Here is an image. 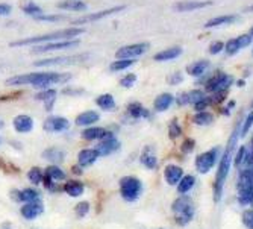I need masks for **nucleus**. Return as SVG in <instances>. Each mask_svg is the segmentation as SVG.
<instances>
[{
  "label": "nucleus",
  "mask_w": 253,
  "mask_h": 229,
  "mask_svg": "<svg viewBox=\"0 0 253 229\" xmlns=\"http://www.w3.org/2000/svg\"><path fill=\"white\" fill-rule=\"evenodd\" d=\"M72 79V73H58V72H32L26 75H17L6 81V85L21 87L32 85L38 90L52 88L58 84H65Z\"/></svg>",
  "instance_id": "f257e3e1"
},
{
  "label": "nucleus",
  "mask_w": 253,
  "mask_h": 229,
  "mask_svg": "<svg viewBox=\"0 0 253 229\" xmlns=\"http://www.w3.org/2000/svg\"><path fill=\"white\" fill-rule=\"evenodd\" d=\"M238 138H240V125L235 126V129H234V132L231 135V138H229L227 147H226L224 153H221L220 161H218V170H217V175H215V184H214V200L217 203L221 199L226 178H227L229 172H231V166L234 163V150H235Z\"/></svg>",
  "instance_id": "f03ea898"
},
{
  "label": "nucleus",
  "mask_w": 253,
  "mask_h": 229,
  "mask_svg": "<svg viewBox=\"0 0 253 229\" xmlns=\"http://www.w3.org/2000/svg\"><path fill=\"white\" fill-rule=\"evenodd\" d=\"M82 32H84V28L73 26V28L62 29V31H53L49 34L11 41L9 46L11 47H21V46H35V44H41V43H50V41H59V40H73V38H78Z\"/></svg>",
  "instance_id": "7ed1b4c3"
},
{
  "label": "nucleus",
  "mask_w": 253,
  "mask_h": 229,
  "mask_svg": "<svg viewBox=\"0 0 253 229\" xmlns=\"http://www.w3.org/2000/svg\"><path fill=\"white\" fill-rule=\"evenodd\" d=\"M171 210L174 213V222L179 226H185L187 223H190L194 217V208L191 199L187 194H180V197H177L173 205Z\"/></svg>",
  "instance_id": "20e7f679"
},
{
  "label": "nucleus",
  "mask_w": 253,
  "mask_h": 229,
  "mask_svg": "<svg viewBox=\"0 0 253 229\" xmlns=\"http://www.w3.org/2000/svg\"><path fill=\"white\" fill-rule=\"evenodd\" d=\"M234 84V78L229 76L226 73H215L214 76L210 78V81L206 82L205 88L206 91H210V93H212L215 96V99L220 102L221 96L226 94V91L229 90V87H231Z\"/></svg>",
  "instance_id": "39448f33"
},
{
  "label": "nucleus",
  "mask_w": 253,
  "mask_h": 229,
  "mask_svg": "<svg viewBox=\"0 0 253 229\" xmlns=\"http://www.w3.org/2000/svg\"><path fill=\"white\" fill-rule=\"evenodd\" d=\"M143 193V182L135 176H125L120 181V194L126 202H135Z\"/></svg>",
  "instance_id": "423d86ee"
},
{
  "label": "nucleus",
  "mask_w": 253,
  "mask_h": 229,
  "mask_svg": "<svg viewBox=\"0 0 253 229\" xmlns=\"http://www.w3.org/2000/svg\"><path fill=\"white\" fill-rule=\"evenodd\" d=\"M220 149L218 147H212L210 150H206L203 153H200L197 158H196V170L202 175H206L210 173L214 166L217 164L218 161V156H220Z\"/></svg>",
  "instance_id": "0eeeda50"
},
{
  "label": "nucleus",
  "mask_w": 253,
  "mask_h": 229,
  "mask_svg": "<svg viewBox=\"0 0 253 229\" xmlns=\"http://www.w3.org/2000/svg\"><path fill=\"white\" fill-rule=\"evenodd\" d=\"M81 41L78 38L73 40H59V41H50V43H41L35 44L32 47L34 53H47V52H58V50H65V49H72L79 46Z\"/></svg>",
  "instance_id": "6e6552de"
},
{
  "label": "nucleus",
  "mask_w": 253,
  "mask_h": 229,
  "mask_svg": "<svg viewBox=\"0 0 253 229\" xmlns=\"http://www.w3.org/2000/svg\"><path fill=\"white\" fill-rule=\"evenodd\" d=\"M149 43H135V44H127L120 47L116 52V58L117 59H136L138 56L144 55L149 50Z\"/></svg>",
  "instance_id": "1a4fd4ad"
},
{
  "label": "nucleus",
  "mask_w": 253,
  "mask_h": 229,
  "mask_svg": "<svg viewBox=\"0 0 253 229\" xmlns=\"http://www.w3.org/2000/svg\"><path fill=\"white\" fill-rule=\"evenodd\" d=\"M85 55H75V56H55L47 59H38L34 62L35 67H56V65H73L84 61Z\"/></svg>",
  "instance_id": "9d476101"
},
{
  "label": "nucleus",
  "mask_w": 253,
  "mask_h": 229,
  "mask_svg": "<svg viewBox=\"0 0 253 229\" xmlns=\"http://www.w3.org/2000/svg\"><path fill=\"white\" fill-rule=\"evenodd\" d=\"M126 6H114V8H108V9H103V11H99V12H93V14H86L81 18H76L73 21V26H82V25H86V23H93V21H99V20H103L109 15H114L120 11H123Z\"/></svg>",
  "instance_id": "9b49d317"
},
{
  "label": "nucleus",
  "mask_w": 253,
  "mask_h": 229,
  "mask_svg": "<svg viewBox=\"0 0 253 229\" xmlns=\"http://www.w3.org/2000/svg\"><path fill=\"white\" fill-rule=\"evenodd\" d=\"M120 147H122V143L114 137V134H109L108 137H105V138L99 140V143L94 149L97 150V153L100 156H108V155H112L114 152H117Z\"/></svg>",
  "instance_id": "f8f14e48"
},
{
  "label": "nucleus",
  "mask_w": 253,
  "mask_h": 229,
  "mask_svg": "<svg viewBox=\"0 0 253 229\" xmlns=\"http://www.w3.org/2000/svg\"><path fill=\"white\" fill-rule=\"evenodd\" d=\"M68 128H70V122H68L65 117H61V116H50L44 120L42 123V129L45 132H65Z\"/></svg>",
  "instance_id": "ddd939ff"
},
{
  "label": "nucleus",
  "mask_w": 253,
  "mask_h": 229,
  "mask_svg": "<svg viewBox=\"0 0 253 229\" xmlns=\"http://www.w3.org/2000/svg\"><path fill=\"white\" fill-rule=\"evenodd\" d=\"M211 0H183V2H176L173 5V11L176 12H191V11H199L206 6H211Z\"/></svg>",
  "instance_id": "4468645a"
},
{
  "label": "nucleus",
  "mask_w": 253,
  "mask_h": 229,
  "mask_svg": "<svg viewBox=\"0 0 253 229\" xmlns=\"http://www.w3.org/2000/svg\"><path fill=\"white\" fill-rule=\"evenodd\" d=\"M42 213H44V205H42L41 199L23 203V207L20 208V214L26 220H34V219L40 217Z\"/></svg>",
  "instance_id": "2eb2a0df"
},
{
  "label": "nucleus",
  "mask_w": 253,
  "mask_h": 229,
  "mask_svg": "<svg viewBox=\"0 0 253 229\" xmlns=\"http://www.w3.org/2000/svg\"><path fill=\"white\" fill-rule=\"evenodd\" d=\"M11 197L15 202L20 203H26V202H34L41 199V191L37 188H25V190H12L11 191Z\"/></svg>",
  "instance_id": "dca6fc26"
},
{
  "label": "nucleus",
  "mask_w": 253,
  "mask_h": 229,
  "mask_svg": "<svg viewBox=\"0 0 253 229\" xmlns=\"http://www.w3.org/2000/svg\"><path fill=\"white\" fill-rule=\"evenodd\" d=\"M109 134H112L111 131H108L106 128H100V126H88L82 131L81 137L84 140L86 141H99L102 138H105V137H108Z\"/></svg>",
  "instance_id": "f3484780"
},
{
  "label": "nucleus",
  "mask_w": 253,
  "mask_h": 229,
  "mask_svg": "<svg viewBox=\"0 0 253 229\" xmlns=\"http://www.w3.org/2000/svg\"><path fill=\"white\" fill-rule=\"evenodd\" d=\"M56 96H58V91L55 88H44V90L40 91V93L35 94V99L44 103L45 111H52L53 103L56 100Z\"/></svg>",
  "instance_id": "a211bd4d"
},
{
  "label": "nucleus",
  "mask_w": 253,
  "mask_h": 229,
  "mask_svg": "<svg viewBox=\"0 0 253 229\" xmlns=\"http://www.w3.org/2000/svg\"><path fill=\"white\" fill-rule=\"evenodd\" d=\"M100 120V114L97 111H84L81 112L79 116L75 119V125L81 126V128H88V126H93L94 123H97Z\"/></svg>",
  "instance_id": "6ab92c4d"
},
{
  "label": "nucleus",
  "mask_w": 253,
  "mask_h": 229,
  "mask_svg": "<svg viewBox=\"0 0 253 229\" xmlns=\"http://www.w3.org/2000/svg\"><path fill=\"white\" fill-rule=\"evenodd\" d=\"M12 125H14L15 132H18V134H29L34 129V119L31 116H28V114H20V116H17L14 119Z\"/></svg>",
  "instance_id": "aec40b11"
},
{
  "label": "nucleus",
  "mask_w": 253,
  "mask_h": 229,
  "mask_svg": "<svg viewBox=\"0 0 253 229\" xmlns=\"http://www.w3.org/2000/svg\"><path fill=\"white\" fill-rule=\"evenodd\" d=\"M99 153L96 149H82L79 153H78V164L85 169V167H89L93 166L97 159H99Z\"/></svg>",
  "instance_id": "412c9836"
},
{
  "label": "nucleus",
  "mask_w": 253,
  "mask_h": 229,
  "mask_svg": "<svg viewBox=\"0 0 253 229\" xmlns=\"http://www.w3.org/2000/svg\"><path fill=\"white\" fill-rule=\"evenodd\" d=\"M183 175H185L183 173V169L176 164H169L164 169V179L169 185H177V182L182 179Z\"/></svg>",
  "instance_id": "4be33fe9"
},
{
  "label": "nucleus",
  "mask_w": 253,
  "mask_h": 229,
  "mask_svg": "<svg viewBox=\"0 0 253 229\" xmlns=\"http://www.w3.org/2000/svg\"><path fill=\"white\" fill-rule=\"evenodd\" d=\"M126 112L130 119H150V111L144 108L140 102H130L127 105Z\"/></svg>",
  "instance_id": "5701e85b"
},
{
  "label": "nucleus",
  "mask_w": 253,
  "mask_h": 229,
  "mask_svg": "<svg viewBox=\"0 0 253 229\" xmlns=\"http://www.w3.org/2000/svg\"><path fill=\"white\" fill-rule=\"evenodd\" d=\"M61 11H67V12H82L86 11V3L82 2V0H62L56 5Z\"/></svg>",
  "instance_id": "b1692460"
},
{
  "label": "nucleus",
  "mask_w": 253,
  "mask_h": 229,
  "mask_svg": "<svg viewBox=\"0 0 253 229\" xmlns=\"http://www.w3.org/2000/svg\"><path fill=\"white\" fill-rule=\"evenodd\" d=\"M180 55H182V47H179V46H173V47H169L166 50L158 52L153 56V59L158 62H166V61H173V59L179 58Z\"/></svg>",
  "instance_id": "393cba45"
},
{
  "label": "nucleus",
  "mask_w": 253,
  "mask_h": 229,
  "mask_svg": "<svg viewBox=\"0 0 253 229\" xmlns=\"http://www.w3.org/2000/svg\"><path fill=\"white\" fill-rule=\"evenodd\" d=\"M62 190H64L68 196H72V197H79V196L84 194L85 185L82 184L81 181H78V179H70V181H67L65 184H64Z\"/></svg>",
  "instance_id": "a878e982"
},
{
  "label": "nucleus",
  "mask_w": 253,
  "mask_h": 229,
  "mask_svg": "<svg viewBox=\"0 0 253 229\" xmlns=\"http://www.w3.org/2000/svg\"><path fill=\"white\" fill-rule=\"evenodd\" d=\"M208 68H210V61L202 59V61H196V62L190 64L187 67V73L193 78H200L208 72Z\"/></svg>",
  "instance_id": "bb28decb"
},
{
  "label": "nucleus",
  "mask_w": 253,
  "mask_h": 229,
  "mask_svg": "<svg viewBox=\"0 0 253 229\" xmlns=\"http://www.w3.org/2000/svg\"><path fill=\"white\" fill-rule=\"evenodd\" d=\"M173 102H174V96H173L171 93H163V94H159V96L155 99L153 108H155V111H158V112H164V111H167V109L173 105Z\"/></svg>",
  "instance_id": "cd10ccee"
},
{
  "label": "nucleus",
  "mask_w": 253,
  "mask_h": 229,
  "mask_svg": "<svg viewBox=\"0 0 253 229\" xmlns=\"http://www.w3.org/2000/svg\"><path fill=\"white\" fill-rule=\"evenodd\" d=\"M140 163L143 164V167H146L149 170L156 169V166H158V158L153 153V149L152 147H146L144 149V152L140 156Z\"/></svg>",
  "instance_id": "c85d7f7f"
},
{
  "label": "nucleus",
  "mask_w": 253,
  "mask_h": 229,
  "mask_svg": "<svg viewBox=\"0 0 253 229\" xmlns=\"http://www.w3.org/2000/svg\"><path fill=\"white\" fill-rule=\"evenodd\" d=\"M237 15H220V17H214L211 20H208L205 23V28H218V26H224V25H231V23L237 21Z\"/></svg>",
  "instance_id": "c756f323"
},
{
  "label": "nucleus",
  "mask_w": 253,
  "mask_h": 229,
  "mask_svg": "<svg viewBox=\"0 0 253 229\" xmlns=\"http://www.w3.org/2000/svg\"><path fill=\"white\" fill-rule=\"evenodd\" d=\"M96 103L102 111H114L117 106L116 99H114V96L109 93H103L99 97H96Z\"/></svg>",
  "instance_id": "7c9ffc66"
},
{
  "label": "nucleus",
  "mask_w": 253,
  "mask_h": 229,
  "mask_svg": "<svg viewBox=\"0 0 253 229\" xmlns=\"http://www.w3.org/2000/svg\"><path fill=\"white\" fill-rule=\"evenodd\" d=\"M214 122V114H211L210 111H197L193 117V123L199 125V126H210Z\"/></svg>",
  "instance_id": "2f4dec72"
},
{
  "label": "nucleus",
  "mask_w": 253,
  "mask_h": 229,
  "mask_svg": "<svg viewBox=\"0 0 253 229\" xmlns=\"http://www.w3.org/2000/svg\"><path fill=\"white\" fill-rule=\"evenodd\" d=\"M196 184V178L193 175H183L182 179L177 182V191L179 194H187Z\"/></svg>",
  "instance_id": "473e14b6"
},
{
  "label": "nucleus",
  "mask_w": 253,
  "mask_h": 229,
  "mask_svg": "<svg viewBox=\"0 0 253 229\" xmlns=\"http://www.w3.org/2000/svg\"><path fill=\"white\" fill-rule=\"evenodd\" d=\"M42 156H44L45 159H49L50 163L58 164V163H62V161H64L65 153H64L61 149H58V147H50V149H45V150H44Z\"/></svg>",
  "instance_id": "72a5a7b5"
},
{
  "label": "nucleus",
  "mask_w": 253,
  "mask_h": 229,
  "mask_svg": "<svg viewBox=\"0 0 253 229\" xmlns=\"http://www.w3.org/2000/svg\"><path fill=\"white\" fill-rule=\"evenodd\" d=\"M44 173H47L55 182H61V181H65L67 179V175H65V172L61 169V167H58L56 164H52V166H47V169H45V172Z\"/></svg>",
  "instance_id": "f704fd0d"
},
{
  "label": "nucleus",
  "mask_w": 253,
  "mask_h": 229,
  "mask_svg": "<svg viewBox=\"0 0 253 229\" xmlns=\"http://www.w3.org/2000/svg\"><path fill=\"white\" fill-rule=\"evenodd\" d=\"M135 64V59H116L111 65H109V70L111 72H123L127 70L129 67H132Z\"/></svg>",
  "instance_id": "c9c22d12"
},
{
  "label": "nucleus",
  "mask_w": 253,
  "mask_h": 229,
  "mask_svg": "<svg viewBox=\"0 0 253 229\" xmlns=\"http://www.w3.org/2000/svg\"><path fill=\"white\" fill-rule=\"evenodd\" d=\"M42 176H44V173H42V170L40 167H32L28 172V179H29V182L32 185H40L42 182Z\"/></svg>",
  "instance_id": "e433bc0d"
},
{
  "label": "nucleus",
  "mask_w": 253,
  "mask_h": 229,
  "mask_svg": "<svg viewBox=\"0 0 253 229\" xmlns=\"http://www.w3.org/2000/svg\"><path fill=\"white\" fill-rule=\"evenodd\" d=\"M252 126H253V111H250L247 114V117L243 122V126L240 128V138H244V137L249 134V131L252 129Z\"/></svg>",
  "instance_id": "4c0bfd02"
},
{
  "label": "nucleus",
  "mask_w": 253,
  "mask_h": 229,
  "mask_svg": "<svg viewBox=\"0 0 253 229\" xmlns=\"http://www.w3.org/2000/svg\"><path fill=\"white\" fill-rule=\"evenodd\" d=\"M247 152H249V149L243 146V147H240L237 150V153H234V164L237 167L244 166V161H246V158H247Z\"/></svg>",
  "instance_id": "58836bf2"
},
{
  "label": "nucleus",
  "mask_w": 253,
  "mask_h": 229,
  "mask_svg": "<svg viewBox=\"0 0 253 229\" xmlns=\"http://www.w3.org/2000/svg\"><path fill=\"white\" fill-rule=\"evenodd\" d=\"M23 12L25 14H28V15H31V17H37V15H40V14H42V8H40L37 3H34V2H29V3H26V5H23Z\"/></svg>",
  "instance_id": "ea45409f"
},
{
  "label": "nucleus",
  "mask_w": 253,
  "mask_h": 229,
  "mask_svg": "<svg viewBox=\"0 0 253 229\" xmlns=\"http://www.w3.org/2000/svg\"><path fill=\"white\" fill-rule=\"evenodd\" d=\"M240 50H241V49H240V46H238V43H237L235 38H231L227 43H224V52H226L229 56H232V55L238 53Z\"/></svg>",
  "instance_id": "a19ab883"
},
{
  "label": "nucleus",
  "mask_w": 253,
  "mask_h": 229,
  "mask_svg": "<svg viewBox=\"0 0 253 229\" xmlns=\"http://www.w3.org/2000/svg\"><path fill=\"white\" fill-rule=\"evenodd\" d=\"M182 135V126L179 125L177 120H173L170 125H169V137L171 140H176Z\"/></svg>",
  "instance_id": "79ce46f5"
},
{
  "label": "nucleus",
  "mask_w": 253,
  "mask_h": 229,
  "mask_svg": "<svg viewBox=\"0 0 253 229\" xmlns=\"http://www.w3.org/2000/svg\"><path fill=\"white\" fill-rule=\"evenodd\" d=\"M35 20L38 21H62V20H67L65 15H59V14H40L37 17H34Z\"/></svg>",
  "instance_id": "37998d69"
},
{
  "label": "nucleus",
  "mask_w": 253,
  "mask_h": 229,
  "mask_svg": "<svg viewBox=\"0 0 253 229\" xmlns=\"http://www.w3.org/2000/svg\"><path fill=\"white\" fill-rule=\"evenodd\" d=\"M75 213H76V216L78 217H85L88 213H89V202H86V200H82V202H79L76 207H75Z\"/></svg>",
  "instance_id": "c03bdc74"
},
{
  "label": "nucleus",
  "mask_w": 253,
  "mask_h": 229,
  "mask_svg": "<svg viewBox=\"0 0 253 229\" xmlns=\"http://www.w3.org/2000/svg\"><path fill=\"white\" fill-rule=\"evenodd\" d=\"M136 82V75L135 73H127L120 79V85L123 88H132Z\"/></svg>",
  "instance_id": "a18cd8bd"
},
{
  "label": "nucleus",
  "mask_w": 253,
  "mask_h": 229,
  "mask_svg": "<svg viewBox=\"0 0 253 229\" xmlns=\"http://www.w3.org/2000/svg\"><path fill=\"white\" fill-rule=\"evenodd\" d=\"M235 40H237V43H238V46H240V49H246V47H249V46L252 44L253 37H252L250 34H243V35L237 37Z\"/></svg>",
  "instance_id": "49530a36"
},
{
  "label": "nucleus",
  "mask_w": 253,
  "mask_h": 229,
  "mask_svg": "<svg viewBox=\"0 0 253 229\" xmlns=\"http://www.w3.org/2000/svg\"><path fill=\"white\" fill-rule=\"evenodd\" d=\"M188 97H190V105H194L206 96L202 90H193V91H188Z\"/></svg>",
  "instance_id": "de8ad7c7"
},
{
  "label": "nucleus",
  "mask_w": 253,
  "mask_h": 229,
  "mask_svg": "<svg viewBox=\"0 0 253 229\" xmlns=\"http://www.w3.org/2000/svg\"><path fill=\"white\" fill-rule=\"evenodd\" d=\"M223 50H224V43L223 41H212L210 44V53L211 55H218Z\"/></svg>",
  "instance_id": "09e8293b"
},
{
  "label": "nucleus",
  "mask_w": 253,
  "mask_h": 229,
  "mask_svg": "<svg viewBox=\"0 0 253 229\" xmlns=\"http://www.w3.org/2000/svg\"><path fill=\"white\" fill-rule=\"evenodd\" d=\"M211 103H212V99H210V97H203L202 100H199V102H197V103H194L193 106H194V109H196V111H205V109L208 108Z\"/></svg>",
  "instance_id": "8fccbe9b"
},
{
  "label": "nucleus",
  "mask_w": 253,
  "mask_h": 229,
  "mask_svg": "<svg viewBox=\"0 0 253 229\" xmlns=\"http://www.w3.org/2000/svg\"><path fill=\"white\" fill-rule=\"evenodd\" d=\"M243 223L249 229H253V210H247L243 213Z\"/></svg>",
  "instance_id": "3c124183"
},
{
  "label": "nucleus",
  "mask_w": 253,
  "mask_h": 229,
  "mask_svg": "<svg viewBox=\"0 0 253 229\" xmlns=\"http://www.w3.org/2000/svg\"><path fill=\"white\" fill-rule=\"evenodd\" d=\"M174 102L179 105V106H185V105H190V97H188V91L185 93H180L174 97Z\"/></svg>",
  "instance_id": "603ef678"
},
{
  "label": "nucleus",
  "mask_w": 253,
  "mask_h": 229,
  "mask_svg": "<svg viewBox=\"0 0 253 229\" xmlns=\"http://www.w3.org/2000/svg\"><path fill=\"white\" fill-rule=\"evenodd\" d=\"M182 81H183V75H182L180 72L171 73V75L167 78V82H169L170 85H177V84H180Z\"/></svg>",
  "instance_id": "864d4df0"
},
{
  "label": "nucleus",
  "mask_w": 253,
  "mask_h": 229,
  "mask_svg": "<svg viewBox=\"0 0 253 229\" xmlns=\"http://www.w3.org/2000/svg\"><path fill=\"white\" fill-rule=\"evenodd\" d=\"M194 146H196V141L194 140H191V138H188V140H185L182 143V152L183 153H191V150L194 149Z\"/></svg>",
  "instance_id": "5fc2aeb1"
},
{
  "label": "nucleus",
  "mask_w": 253,
  "mask_h": 229,
  "mask_svg": "<svg viewBox=\"0 0 253 229\" xmlns=\"http://www.w3.org/2000/svg\"><path fill=\"white\" fill-rule=\"evenodd\" d=\"M12 12V6L9 3H0V17H6Z\"/></svg>",
  "instance_id": "6e6d98bb"
},
{
  "label": "nucleus",
  "mask_w": 253,
  "mask_h": 229,
  "mask_svg": "<svg viewBox=\"0 0 253 229\" xmlns=\"http://www.w3.org/2000/svg\"><path fill=\"white\" fill-rule=\"evenodd\" d=\"M81 169H82V167H81V166L78 164V166H75V167L72 169V172H73V173H76V175H81V172H82Z\"/></svg>",
  "instance_id": "4d7b16f0"
},
{
  "label": "nucleus",
  "mask_w": 253,
  "mask_h": 229,
  "mask_svg": "<svg viewBox=\"0 0 253 229\" xmlns=\"http://www.w3.org/2000/svg\"><path fill=\"white\" fill-rule=\"evenodd\" d=\"M244 11H246V12H253V5H252V6H249V8H246Z\"/></svg>",
  "instance_id": "13d9d810"
},
{
  "label": "nucleus",
  "mask_w": 253,
  "mask_h": 229,
  "mask_svg": "<svg viewBox=\"0 0 253 229\" xmlns=\"http://www.w3.org/2000/svg\"><path fill=\"white\" fill-rule=\"evenodd\" d=\"M3 126H5V122H3L2 119H0V129H2Z\"/></svg>",
  "instance_id": "bf43d9fd"
},
{
  "label": "nucleus",
  "mask_w": 253,
  "mask_h": 229,
  "mask_svg": "<svg viewBox=\"0 0 253 229\" xmlns=\"http://www.w3.org/2000/svg\"><path fill=\"white\" fill-rule=\"evenodd\" d=\"M249 32H250V35H252V37H253V26H252V28H250V31H249Z\"/></svg>",
  "instance_id": "052dcab7"
},
{
  "label": "nucleus",
  "mask_w": 253,
  "mask_h": 229,
  "mask_svg": "<svg viewBox=\"0 0 253 229\" xmlns=\"http://www.w3.org/2000/svg\"><path fill=\"white\" fill-rule=\"evenodd\" d=\"M252 146H253V138H252Z\"/></svg>",
  "instance_id": "680f3d73"
},
{
  "label": "nucleus",
  "mask_w": 253,
  "mask_h": 229,
  "mask_svg": "<svg viewBox=\"0 0 253 229\" xmlns=\"http://www.w3.org/2000/svg\"><path fill=\"white\" fill-rule=\"evenodd\" d=\"M252 108H253V102H252Z\"/></svg>",
  "instance_id": "e2e57ef3"
},
{
  "label": "nucleus",
  "mask_w": 253,
  "mask_h": 229,
  "mask_svg": "<svg viewBox=\"0 0 253 229\" xmlns=\"http://www.w3.org/2000/svg\"><path fill=\"white\" fill-rule=\"evenodd\" d=\"M0 143H2V140H0Z\"/></svg>",
  "instance_id": "0e129e2a"
},
{
  "label": "nucleus",
  "mask_w": 253,
  "mask_h": 229,
  "mask_svg": "<svg viewBox=\"0 0 253 229\" xmlns=\"http://www.w3.org/2000/svg\"><path fill=\"white\" fill-rule=\"evenodd\" d=\"M252 52H253V50H252Z\"/></svg>",
  "instance_id": "69168bd1"
}]
</instances>
